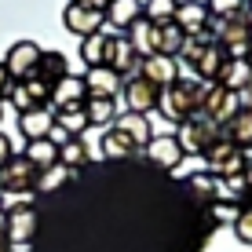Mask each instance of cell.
<instances>
[{"instance_id": "1", "label": "cell", "mask_w": 252, "mask_h": 252, "mask_svg": "<svg viewBox=\"0 0 252 252\" xmlns=\"http://www.w3.org/2000/svg\"><path fill=\"white\" fill-rule=\"evenodd\" d=\"M201 95H205V84L197 81L194 73H179L168 88H161L158 110L172 125H187L194 114H201Z\"/></svg>"}, {"instance_id": "2", "label": "cell", "mask_w": 252, "mask_h": 252, "mask_svg": "<svg viewBox=\"0 0 252 252\" xmlns=\"http://www.w3.org/2000/svg\"><path fill=\"white\" fill-rule=\"evenodd\" d=\"M212 26H216L212 40L227 51V59H245V51L252 44V19H249V11L227 15V19H212Z\"/></svg>"}, {"instance_id": "3", "label": "cell", "mask_w": 252, "mask_h": 252, "mask_svg": "<svg viewBox=\"0 0 252 252\" xmlns=\"http://www.w3.org/2000/svg\"><path fill=\"white\" fill-rule=\"evenodd\" d=\"M37 176H40V168L19 154V158H11L7 164H0V190L15 194V197H26V194L37 190Z\"/></svg>"}, {"instance_id": "4", "label": "cell", "mask_w": 252, "mask_h": 252, "mask_svg": "<svg viewBox=\"0 0 252 252\" xmlns=\"http://www.w3.org/2000/svg\"><path fill=\"white\" fill-rule=\"evenodd\" d=\"M201 158L208 161V172H212V176H245V168H249L245 154H241L227 135H220V139H216V143L201 154Z\"/></svg>"}, {"instance_id": "5", "label": "cell", "mask_w": 252, "mask_h": 252, "mask_svg": "<svg viewBox=\"0 0 252 252\" xmlns=\"http://www.w3.org/2000/svg\"><path fill=\"white\" fill-rule=\"evenodd\" d=\"M220 135H223V128L216 125V121H208L205 114H194L187 125H179V143H183V154H205Z\"/></svg>"}, {"instance_id": "6", "label": "cell", "mask_w": 252, "mask_h": 252, "mask_svg": "<svg viewBox=\"0 0 252 252\" xmlns=\"http://www.w3.org/2000/svg\"><path fill=\"white\" fill-rule=\"evenodd\" d=\"M40 55H44L40 44H33V40H15V44L7 48V55H4V66H7V73H11V81H30V77H37Z\"/></svg>"}, {"instance_id": "7", "label": "cell", "mask_w": 252, "mask_h": 252, "mask_svg": "<svg viewBox=\"0 0 252 252\" xmlns=\"http://www.w3.org/2000/svg\"><path fill=\"white\" fill-rule=\"evenodd\" d=\"M241 110V95L227 92L223 84H205V95H201V114L208 121H216V125H227V121Z\"/></svg>"}, {"instance_id": "8", "label": "cell", "mask_w": 252, "mask_h": 252, "mask_svg": "<svg viewBox=\"0 0 252 252\" xmlns=\"http://www.w3.org/2000/svg\"><path fill=\"white\" fill-rule=\"evenodd\" d=\"M37 238V208L30 205V197H22L15 208H7V245L22 249Z\"/></svg>"}, {"instance_id": "9", "label": "cell", "mask_w": 252, "mask_h": 252, "mask_svg": "<svg viewBox=\"0 0 252 252\" xmlns=\"http://www.w3.org/2000/svg\"><path fill=\"white\" fill-rule=\"evenodd\" d=\"M88 92H84V77L66 73L63 81L51 84V114H73V110L84 106Z\"/></svg>"}, {"instance_id": "10", "label": "cell", "mask_w": 252, "mask_h": 252, "mask_svg": "<svg viewBox=\"0 0 252 252\" xmlns=\"http://www.w3.org/2000/svg\"><path fill=\"white\" fill-rule=\"evenodd\" d=\"M121 95H125V102H128L132 114H146V117H150V110H158L161 88H158V84H150L143 73H135V77H128V81H125Z\"/></svg>"}, {"instance_id": "11", "label": "cell", "mask_w": 252, "mask_h": 252, "mask_svg": "<svg viewBox=\"0 0 252 252\" xmlns=\"http://www.w3.org/2000/svg\"><path fill=\"white\" fill-rule=\"evenodd\" d=\"M172 22H176L179 30L187 33V37H205L208 26H212V15H208L205 0H179V4H176V15H172Z\"/></svg>"}, {"instance_id": "12", "label": "cell", "mask_w": 252, "mask_h": 252, "mask_svg": "<svg viewBox=\"0 0 252 252\" xmlns=\"http://www.w3.org/2000/svg\"><path fill=\"white\" fill-rule=\"evenodd\" d=\"M7 99L15 102V110H19V114H26V110H33V106H48V102H51V84L40 81V77L15 81L11 92H7Z\"/></svg>"}, {"instance_id": "13", "label": "cell", "mask_w": 252, "mask_h": 252, "mask_svg": "<svg viewBox=\"0 0 252 252\" xmlns=\"http://www.w3.org/2000/svg\"><path fill=\"white\" fill-rule=\"evenodd\" d=\"M63 26L73 37H92V33H102V26H106V11H92V7H77V4H66L63 11Z\"/></svg>"}, {"instance_id": "14", "label": "cell", "mask_w": 252, "mask_h": 252, "mask_svg": "<svg viewBox=\"0 0 252 252\" xmlns=\"http://www.w3.org/2000/svg\"><path fill=\"white\" fill-rule=\"evenodd\" d=\"M110 128H117L121 135H128V139H132V146H135V150H146V146H150V139H154L150 117H146V114H132V110L117 114Z\"/></svg>"}, {"instance_id": "15", "label": "cell", "mask_w": 252, "mask_h": 252, "mask_svg": "<svg viewBox=\"0 0 252 252\" xmlns=\"http://www.w3.org/2000/svg\"><path fill=\"white\" fill-rule=\"evenodd\" d=\"M121 88H125V81L106 66H95V69L84 73V92H88V99H117Z\"/></svg>"}, {"instance_id": "16", "label": "cell", "mask_w": 252, "mask_h": 252, "mask_svg": "<svg viewBox=\"0 0 252 252\" xmlns=\"http://www.w3.org/2000/svg\"><path fill=\"white\" fill-rule=\"evenodd\" d=\"M19 132L26 135V143H33V139H51L55 132V114H51V106H33L19 114Z\"/></svg>"}, {"instance_id": "17", "label": "cell", "mask_w": 252, "mask_h": 252, "mask_svg": "<svg viewBox=\"0 0 252 252\" xmlns=\"http://www.w3.org/2000/svg\"><path fill=\"white\" fill-rule=\"evenodd\" d=\"M146 158L154 164H161V168H179V161H183V143H179V135H172V132L154 135L150 146H146Z\"/></svg>"}, {"instance_id": "18", "label": "cell", "mask_w": 252, "mask_h": 252, "mask_svg": "<svg viewBox=\"0 0 252 252\" xmlns=\"http://www.w3.org/2000/svg\"><path fill=\"white\" fill-rule=\"evenodd\" d=\"M139 63H143V55H139V48L132 44L128 37H114V55H110V66L121 81H128V77L139 73Z\"/></svg>"}, {"instance_id": "19", "label": "cell", "mask_w": 252, "mask_h": 252, "mask_svg": "<svg viewBox=\"0 0 252 252\" xmlns=\"http://www.w3.org/2000/svg\"><path fill=\"white\" fill-rule=\"evenodd\" d=\"M114 37L117 33H92V37H84L81 40V59H84V66L95 69V66H110V55H114Z\"/></svg>"}, {"instance_id": "20", "label": "cell", "mask_w": 252, "mask_h": 252, "mask_svg": "<svg viewBox=\"0 0 252 252\" xmlns=\"http://www.w3.org/2000/svg\"><path fill=\"white\" fill-rule=\"evenodd\" d=\"M139 73H143L150 84H158V88H168V84L179 77V63H176V59H168V55H143Z\"/></svg>"}, {"instance_id": "21", "label": "cell", "mask_w": 252, "mask_h": 252, "mask_svg": "<svg viewBox=\"0 0 252 252\" xmlns=\"http://www.w3.org/2000/svg\"><path fill=\"white\" fill-rule=\"evenodd\" d=\"M223 66H227V51L216 44V40H208L205 51H201V59H197V66H194V77L201 84H216L220 73H223Z\"/></svg>"}, {"instance_id": "22", "label": "cell", "mask_w": 252, "mask_h": 252, "mask_svg": "<svg viewBox=\"0 0 252 252\" xmlns=\"http://www.w3.org/2000/svg\"><path fill=\"white\" fill-rule=\"evenodd\" d=\"M223 135H227L241 154L252 150V110H249V106H241L238 114H234L227 125H223Z\"/></svg>"}, {"instance_id": "23", "label": "cell", "mask_w": 252, "mask_h": 252, "mask_svg": "<svg viewBox=\"0 0 252 252\" xmlns=\"http://www.w3.org/2000/svg\"><path fill=\"white\" fill-rule=\"evenodd\" d=\"M216 84H223L227 92L241 95L252 84V66L245 63V59H227V66H223V73H220V81H216Z\"/></svg>"}, {"instance_id": "24", "label": "cell", "mask_w": 252, "mask_h": 252, "mask_svg": "<svg viewBox=\"0 0 252 252\" xmlns=\"http://www.w3.org/2000/svg\"><path fill=\"white\" fill-rule=\"evenodd\" d=\"M81 114H84V125H92V128H102V125H114V117H117V99H84V106H81Z\"/></svg>"}, {"instance_id": "25", "label": "cell", "mask_w": 252, "mask_h": 252, "mask_svg": "<svg viewBox=\"0 0 252 252\" xmlns=\"http://www.w3.org/2000/svg\"><path fill=\"white\" fill-rule=\"evenodd\" d=\"M139 19H143V4L139 0H110L106 4V22H114L117 30H128Z\"/></svg>"}, {"instance_id": "26", "label": "cell", "mask_w": 252, "mask_h": 252, "mask_svg": "<svg viewBox=\"0 0 252 252\" xmlns=\"http://www.w3.org/2000/svg\"><path fill=\"white\" fill-rule=\"evenodd\" d=\"M59 164H66L69 172H77V168L88 164V146H84L81 135H66L63 143H59Z\"/></svg>"}, {"instance_id": "27", "label": "cell", "mask_w": 252, "mask_h": 252, "mask_svg": "<svg viewBox=\"0 0 252 252\" xmlns=\"http://www.w3.org/2000/svg\"><path fill=\"white\" fill-rule=\"evenodd\" d=\"M22 158L33 161L37 168H51V164H59V143L55 139H33V143H26Z\"/></svg>"}, {"instance_id": "28", "label": "cell", "mask_w": 252, "mask_h": 252, "mask_svg": "<svg viewBox=\"0 0 252 252\" xmlns=\"http://www.w3.org/2000/svg\"><path fill=\"white\" fill-rule=\"evenodd\" d=\"M99 150H102V158H106V161H128L132 154H139L135 146H132V139L121 135L117 128H110V132L102 135V146H99Z\"/></svg>"}, {"instance_id": "29", "label": "cell", "mask_w": 252, "mask_h": 252, "mask_svg": "<svg viewBox=\"0 0 252 252\" xmlns=\"http://www.w3.org/2000/svg\"><path fill=\"white\" fill-rule=\"evenodd\" d=\"M66 73H69V63H66L63 51H44V55H40V66H37V77H40V81L55 84V81H63Z\"/></svg>"}, {"instance_id": "30", "label": "cell", "mask_w": 252, "mask_h": 252, "mask_svg": "<svg viewBox=\"0 0 252 252\" xmlns=\"http://www.w3.org/2000/svg\"><path fill=\"white\" fill-rule=\"evenodd\" d=\"M241 194H249V183H245V176H216V197H220V201L234 205Z\"/></svg>"}, {"instance_id": "31", "label": "cell", "mask_w": 252, "mask_h": 252, "mask_svg": "<svg viewBox=\"0 0 252 252\" xmlns=\"http://www.w3.org/2000/svg\"><path fill=\"white\" fill-rule=\"evenodd\" d=\"M176 4L179 0H143V19L150 26H164V22H172V15H176Z\"/></svg>"}, {"instance_id": "32", "label": "cell", "mask_w": 252, "mask_h": 252, "mask_svg": "<svg viewBox=\"0 0 252 252\" xmlns=\"http://www.w3.org/2000/svg\"><path fill=\"white\" fill-rule=\"evenodd\" d=\"M69 176H73V172H69L66 164H51V168H40V176H37V190H59L63 183H69Z\"/></svg>"}, {"instance_id": "33", "label": "cell", "mask_w": 252, "mask_h": 252, "mask_svg": "<svg viewBox=\"0 0 252 252\" xmlns=\"http://www.w3.org/2000/svg\"><path fill=\"white\" fill-rule=\"evenodd\" d=\"M208 40H212L208 33H205V37H187V40H183V51H179L176 63H187V69L194 73V66H197V59H201V51H205Z\"/></svg>"}, {"instance_id": "34", "label": "cell", "mask_w": 252, "mask_h": 252, "mask_svg": "<svg viewBox=\"0 0 252 252\" xmlns=\"http://www.w3.org/2000/svg\"><path fill=\"white\" fill-rule=\"evenodd\" d=\"M150 30H154V26L146 22V19H139V22H132V26L125 30V37L139 48V55H146V48H150Z\"/></svg>"}, {"instance_id": "35", "label": "cell", "mask_w": 252, "mask_h": 252, "mask_svg": "<svg viewBox=\"0 0 252 252\" xmlns=\"http://www.w3.org/2000/svg\"><path fill=\"white\" fill-rule=\"evenodd\" d=\"M190 190H194L197 197H205V201H212L216 197V176L212 172H194V176H190Z\"/></svg>"}, {"instance_id": "36", "label": "cell", "mask_w": 252, "mask_h": 252, "mask_svg": "<svg viewBox=\"0 0 252 252\" xmlns=\"http://www.w3.org/2000/svg\"><path fill=\"white\" fill-rule=\"evenodd\" d=\"M205 7H208L212 19H227V15L245 11V0H205Z\"/></svg>"}, {"instance_id": "37", "label": "cell", "mask_w": 252, "mask_h": 252, "mask_svg": "<svg viewBox=\"0 0 252 252\" xmlns=\"http://www.w3.org/2000/svg\"><path fill=\"white\" fill-rule=\"evenodd\" d=\"M234 234L241 245H252V208H241V216L234 220Z\"/></svg>"}, {"instance_id": "38", "label": "cell", "mask_w": 252, "mask_h": 252, "mask_svg": "<svg viewBox=\"0 0 252 252\" xmlns=\"http://www.w3.org/2000/svg\"><path fill=\"white\" fill-rule=\"evenodd\" d=\"M212 212H216V220H223V223H234V220H238V216H241V208H234V205H223V201H216L212 205Z\"/></svg>"}, {"instance_id": "39", "label": "cell", "mask_w": 252, "mask_h": 252, "mask_svg": "<svg viewBox=\"0 0 252 252\" xmlns=\"http://www.w3.org/2000/svg\"><path fill=\"white\" fill-rule=\"evenodd\" d=\"M11 73H7V66H4V59H0V99H7V92H11Z\"/></svg>"}, {"instance_id": "40", "label": "cell", "mask_w": 252, "mask_h": 252, "mask_svg": "<svg viewBox=\"0 0 252 252\" xmlns=\"http://www.w3.org/2000/svg\"><path fill=\"white\" fill-rule=\"evenodd\" d=\"M15 158V150H11V139H7L4 132H0V164H7Z\"/></svg>"}, {"instance_id": "41", "label": "cell", "mask_w": 252, "mask_h": 252, "mask_svg": "<svg viewBox=\"0 0 252 252\" xmlns=\"http://www.w3.org/2000/svg\"><path fill=\"white\" fill-rule=\"evenodd\" d=\"M69 4H77V7H92V11H106L110 0H69Z\"/></svg>"}, {"instance_id": "42", "label": "cell", "mask_w": 252, "mask_h": 252, "mask_svg": "<svg viewBox=\"0 0 252 252\" xmlns=\"http://www.w3.org/2000/svg\"><path fill=\"white\" fill-rule=\"evenodd\" d=\"M0 245H7V212L0 208Z\"/></svg>"}, {"instance_id": "43", "label": "cell", "mask_w": 252, "mask_h": 252, "mask_svg": "<svg viewBox=\"0 0 252 252\" xmlns=\"http://www.w3.org/2000/svg\"><path fill=\"white\" fill-rule=\"evenodd\" d=\"M245 183H249V194H252V164L245 168Z\"/></svg>"}, {"instance_id": "44", "label": "cell", "mask_w": 252, "mask_h": 252, "mask_svg": "<svg viewBox=\"0 0 252 252\" xmlns=\"http://www.w3.org/2000/svg\"><path fill=\"white\" fill-rule=\"evenodd\" d=\"M0 252H19V249H15V245H0Z\"/></svg>"}, {"instance_id": "45", "label": "cell", "mask_w": 252, "mask_h": 252, "mask_svg": "<svg viewBox=\"0 0 252 252\" xmlns=\"http://www.w3.org/2000/svg\"><path fill=\"white\" fill-rule=\"evenodd\" d=\"M245 63L252 66V44H249V51H245Z\"/></svg>"}, {"instance_id": "46", "label": "cell", "mask_w": 252, "mask_h": 252, "mask_svg": "<svg viewBox=\"0 0 252 252\" xmlns=\"http://www.w3.org/2000/svg\"><path fill=\"white\" fill-rule=\"evenodd\" d=\"M245 11H252V0H245Z\"/></svg>"}, {"instance_id": "47", "label": "cell", "mask_w": 252, "mask_h": 252, "mask_svg": "<svg viewBox=\"0 0 252 252\" xmlns=\"http://www.w3.org/2000/svg\"><path fill=\"white\" fill-rule=\"evenodd\" d=\"M249 19H252V11H249Z\"/></svg>"}, {"instance_id": "48", "label": "cell", "mask_w": 252, "mask_h": 252, "mask_svg": "<svg viewBox=\"0 0 252 252\" xmlns=\"http://www.w3.org/2000/svg\"><path fill=\"white\" fill-rule=\"evenodd\" d=\"M0 114H4V110H0Z\"/></svg>"}]
</instances>
